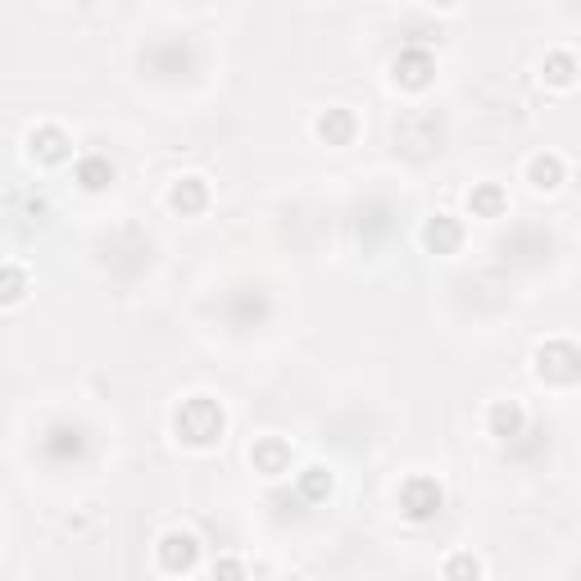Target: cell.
<instances>
[{
	"label": "cell",
	"mask_w": 581,
	"mask_h": 581,
	"mask_svg": "<svg viewBox=\"0 0 581 581\" xmlns=\"http://www.w3.org/2000/svg\"><path fill=\"white\" fill-rule=\"evenodd\" d=\"M327 495H332V473H327V468H305V473H300V500L318 504V500H327Z\"/></svg>",
	"instance_id": "19"
},
{
	"label": "cell",
	"mask_w": 581,
	"mask_h": 581,
	"mask_svg": "<svg viewBox=\"0 0 581 581\" xmlns=\"http://www.w3.org/2000/svg\"><path fill=\"white\" fill-rule=\"evenodd\" d=\"M423 241H427V250H436V255H454V250H459V241H463V227H459V218H450V214H436L432 223L423 227Z\"/></svg>",
	"instance_id": "10"
},
{
	"label": "cell",
	"mask_w": 581,
	"mask_h": 581,
	"mask_svg": "<svg viewBox=\"0 0 581 581\" xmlns=\"http://www.w3.org/2000/svg\"><path fill=\"white\" fill-rule=\"evenodd\" d=\"M241 572H246V568H241L237 559H218L214 563V577H241Z\"/></svg>",
	"instance_id": "23"
},
{
	"label": "cell",
	"mask_w": 581,
	"mask_h": 581,
	"mask_svg": "<svg viewBox=\"0 0 581 581\" xmlns=\"http://www.w3.org/2000/svg\"><path fill=\"white\" fill-rule=\"evenodd\" d=\"M78 182L87 191H105L109 182H114V164H109L105 155H87V159H78Z\"/></svg>",
	"instance_id": "16"
},
{
	"label": "cell",
	"mask_w": 581,
	"mask_h": 581,
	"mask_svg": "<svg viewBox=\"0 0 581 581\" xmlns=\"http://www.w3.org/2000/svg\"><path fill=\"white\" fill-rule=\"evenodd\" d=\"M87 432L73 423H55L46 436H41V454H46L50 463H78L87 459Z\"/></svg>",
	"instance_id": "6"
},
{
	"label": "cell",
	"mask_w": 581,
	"mask_h": 581,
	"mask_svg": "<svg viewBox=\"0 0 581 581\" xmlns=\"http://www.w3.org/2000/svg\"><path fill=\"white\" fill-rule=\"evenodd\" d=\"M468 205H473V214H482V218H500L504 214V191L495 187V182H486V187H477L473 196H468Z\"/></svg>",
	"instance_id": "20"
},
{
	"label": "cell",
	"mask_w": 581,
	"mask_h": 581,
	"mask_svg": "<svg viewBox=\"0 0 581 581\" xmlns=\"http://www.w3.org/2000/svg\"><path fill=\"white\" fill-rule=\"evenodd\" d=\"M173 427L187 445H214L223 436V404L209 400V395H191V400H182Z\"/></svg>",
	"instance_id": "1"
},
{
	"label": "cell",
	"mask_w": 581,
	"mask_h": 581,
	"mask_svg": "<svg viewBox=\"0 0 581 581\" xmlns=\"http://www.w3.org/2000/svg\"><path fill=\"white\" fill-rule=\"evenodd\" d=\"M432 5H454V0H432Z\"/></svg>",
	"instance_id": "24"
},
{
	"label": "cell",
	"mask_w": 581,
	"mask_h": 581,
	"mask_svg": "<svg viewBox=\"0 0 581 581\" xmlns=\"http://www.w3.org/2000/svg\"><path fill=\"white\" fill-rule=\"evenodd\" d=\"M536 373L545 377V382H577L581 377V350L572 341H545L541 350H536Z\"/></svg>",
	"instance_id": "3"
},
{
	"label": "cell",
	"mask_w": 581,
	"mask_h": 581,
	"mask_svg": "<svg viewBox=\"0 0 581 581\" xmlns=\"http://www.w3.org/2000/svg\"><path fill=\"white\" fill-rule=\"evenodd\" d=\"M545 82H550V87H572V82H577V60H572V55H563V50H554V55H545Z\"/></svg>",
	"instance_id": "17"
},
{
	"label": "cell",
	"mask_w": 581,
	"mask_h": 581,
	"mask_svg": "<svg viewBox=\"0 0 581 581\" xmlns=\"http://www.w3.org/2000/svg\"><path fill=\"white\" fill-rule=\"evenodd\" d=\"M355 132H359V123L350 109H327L323 119H318V137H323L327 146H350Z\"/></svg>",
	"instance_id": "12"
},
{
	"label": "cell",
	"mask_w": 581,
	"mask_h": 581,
	"mask_svg": "<svg viewBox=\"0 0 581 581\" xmlns=\"http://www.w3.org/2000/svg\"><path fill=\"white\" fill-rule=\"evenodd\" d=\"M200 559V545L191 532H168L164 541H159V563H164L168 572H191Z\"/></svg>",
	"instance_id": "9"
},
{
	"label": "cell",
	"mask_w": 581,
	"mask_h": 581,
	"mask_svg": "<svg viewBox=\"0 0 581 581\" xmlns=\"http://www.w3.org/2000/svg\"><path fill=\"white\" fill-rule=\"evenodd\" d=\"M227 323L237 327V332H250V327H259L268 314H273V300L264 296V291H255V286H241V291H232L223 305Z\"/></svg>",
	"instance_id": "5"
},
{
	"label": "cell",
	"mask_w": 581,
	"mask_h": 581,
	"mask_svg": "<svg viewBox=\"0 0 581 581\" xmlns=\"http://www.w3.org/2000/svg\"><path fill=\"white\" fill-rule=\"evenodd\" d=\"M477 572H482L477 559H450L445 563V577H477Z\"/></svg>",
	"instance_id": "22"
},
{
	"label": "cell",
	"mask_w": 581,
	"mask_h": 581,
	"mask_svg": "<svg viewBox=\"0 0 581 581\" xmlns=\"http://www.w3.org/2000/svg\"><path fill=\"white\" fill-rule=\"evenodd\" d=\"M191 64H196V50H191L187 37L159 41V46L146 50V69L155 78H182V73H191Z\"/></svg>",
	"instance_id": "4"
},
{
	"label": "cell",
	"mask_w": 581,
	"mask_h": 581,
	"mask_svg": "<svg viewBox=\"0 0 581 581\" xmlns=\"http://www.w3.org/2000/svg\"><path fill=\"white\" fill-rule=\"evenodd\" d=\"M563 182V159L559 155H536L532 159V187L536 191H554Z\"/></svg>",
	"instance_id": "18"
},
{
	"label": "cell",
	"mask_w": 581,
	"mask_h": 581,
	"mask_svg": "<svg viewBox=\"0 0 581 581\" xmlns=\"http://www.w3.org/2000/svg\"><path fill=\"white\" fill-rule=\"evenodd\" d=\"M14 300H23V273L19 268H5V305H14Z\"/></svg>",
	"instance_id": "21"
},
{
	"label": "cell",
	"mask_w": 581,
	"mask_h": 581,
	"mask_svg": "<svg viewBox=\"0 0 581 581\" xmlns=\"http://www.w3.org/2000/svg\"><path fill=\"white\" fill-rule=\"evenodd\" d=\"M250 459H255V468H259V473L277 477V473H286V468H291V445H286V441H277V436H264V441H255Z\"/></svg>",
	"instance_id": "11"
},
{
	"label": "cell",
	"mask_w": 581,
	"mask_h": 581,
	"mask_svg": "<svg viewBox=\"0 0 581 581\" xmlns=\"http://www.w3.org/2000/svg\"><path fill=\"white\" fill-rule=\"evenodd\" d=\"M391 73H395V82H400V87H409V91H423L427 82H432V73H436L432 50H423V46H404L400 55H395Z\"/></svg>",
	"instance_id": "7"
},
{
	"label": "cell",
	"mask_w": 581,
	"mask_h": 581,
	"mask_svg": "<svg viewBox=\"0 0 581 581\" xmlns=\"http://www.w3.org/2000/svg\"><path fill=\"white\" fill-rule=\"evenodd\" d=\"M395 141H404L409 150H432L436 141H441V114H432V109H414L409 119L395 128Z\"/></svg>",
	"instance_id": "8"
},
{
	"label": "cell",
	"mask_w": 581,
	"mask_h": 581,
	"mask_svg": "<svg viewBox=\"0 0 581 581\" xmlns=\"http://www.w3.org/2000/svg\"><path fill=\"white\" fill-rule=\"evenodd\" d=\"M168 200H173V209H178V214H200V209L209 205V187L200 178H182Z\"/></svg>",
	"instance_id": "15"
},
{
	"label": "cell",
	"mask_w": 581,
	"mask_h": 581,
	"mask_svg": "<svg viewBox=\"0 0 581 581\" xmlns=\"http://www.w3.org/2000/svg\"><path fill=\"white\" fill-rule=\"evenodd\" d=\"M32 155H37L41 164H60V159L69 155V132L64 128H37L32 132Z\"/></svg>",
	"instance_id": "13"
},
{
	"label": "cell",
	"mask_w": 581,
	"mask_h": 581,
	"mask_svg": "<svg viewBox=\"0 0 581 581\" xmlns=\"http://www.w3.org/2000/svg\"><path fill=\"white\" fill-rule=\"evenodd\" d=\"M441 504H445V491L436 477H409L400 486V513L409 522H432L441 513Z\"/></svg>",
	"instance_id": "2"
},
{
	"label": "cell",
	"mask_w": 581,
	"mask_h": 581,
	"mask_svg": "<svg viewBox=\"0 0 581 581\" xmlns=\"http://www.w3.org/2000/svg\"><path fill=\"white\" fill-rule=\"evenodd\" d=\"M491 432L500 436L504 445L518 441V436L527 432V414H522L518 404H495V409H491Z\"/></svg>",
	"instance_id": "14"
}]
</instances>
